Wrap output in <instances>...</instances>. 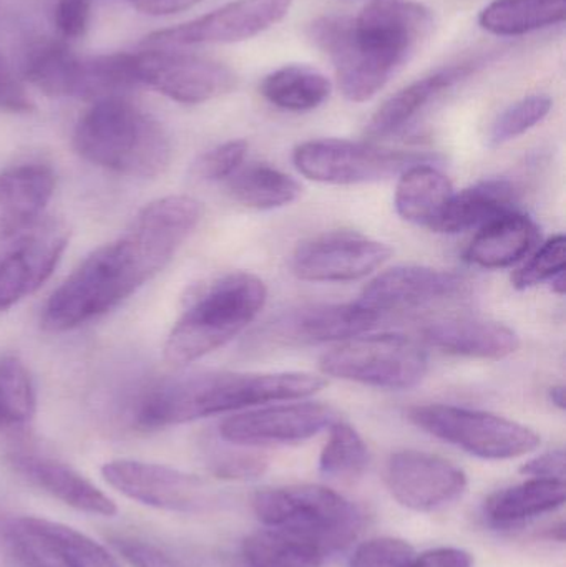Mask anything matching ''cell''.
I'll use <instances>...</instances> for the list:
<instances>
[{"label": "cell", "instance_id": "cell-49", "mask_svg": "<svg viewBox=\"0 0 566 567\" xmlns=\"http://www.w3.org/2000/svg\"><path fill=\"white\" fill-rule=\"evenodd\" d=\"M548 539H554V542L564 543L565 542V525L564 523H558L557 526L548 532Z\"/></svg>", "mask_w": 566, "mask_h": 567}, {"label": "cell", "instance_id": "cell-18", "mask_svg": "<svg viewBox=\"0 0 566 567\" xmlns=\"http://www.w3.org/2000/svg\"><path fill=\"white\" fill-rule=\"evenodd\" d=\"M55 192V173L43 163H23L0 173V245L43 218Z\"/></svg>", "mask_w": 566, "mask_h": 567}, {"label": "cell", "instance_id": "cell-16", "mask_svg": "<svg viewBox=\"0 0 566 567\" xmlns=\"http://www.w3.org/2000/svg\"><path fill=\"white\" fill-rule=\"evenodd\" d=\"M384 482L392 498L414 512H434L461 498L467 489V476L454 463L418 450L391 455Z\"/></svg>", "mask_w": 566, "mask_h": 567}, {"label": "cell", "instance_id": "cell-3", "mask_svg": "<svg viewBox=\"0 0 566 567\" xmlns=\"http://www.w3.org/2000/svg\"><path fill=\"white\" fill-rule=\"evenodd\" d=\"M326 385L306 372H199L169 377L140 399L136 426L143 430L183 425L249 406L308 399Z\"/></svg>", "mask_w": 566, "mask_h": 567}, {"label": "cell", "instance_id": "cell-35", "mask_svg": "<svg viewBox=\"0 0 566 567\" xmlns=\"http://www.w3.org/2000/svg\"><path fill=\"white\" fill-rule=\"evenodd\" d=\"M552 99L547 95H531L514 103L501 113L492 123L488 132V146L498 148L518 136L525 135L528 130L537 126L550 113Z\"/></svg>", "mask_w": 566, "mask_h": 567}, {"label": "cell", "instance_id": "cell-1", "mask_svg": "<svg viewBox=\"0 0 566 567\" xmlns=\"http://www.w3.org/2000/svg\"><path fill=\"white\" fill-rule=\"evenodd\" d=\"M202 216V203L189 196H165L143 206L115 241L93 251L53 290L43 329L66 332L119 307L168 266Z\"/></svg>", "mask_w": 566, "mask_h": 567}, {"label": "cell", "instance_id": "cell-45", "mask_svg": "<svg viewBox=\"0 0 566 567\" xmlns=\"http://www.w3.org/2000/svg\"><path fill=\"white\" fill-rule=\"evenodd\" d=\"M471 553L457 548H438L414 556L409 567H472Z\"/></svg>", "mask_w": 566, "mask_h": 567}, {"label": "cell", "instance_id": "cell-22", "mask_svg": "<svg viewBox=\"0 0 566 567\" xmlns=\"http://www.w3.org/2000/svg\"><path fill=\"white\" fill-rule=\"evenodd\" d=\"M477 69V63H459L435 70L431 75L415 80L405 89L399 90L388 102L379 106L378 112L369 122V138L382 140L395 135L409 125L432 100L447 92L457 83L464 82Z\"/></svg>", "mask_w": 566, "mask_h": 567}, {"label": "cell", "instance_id": "cell-6", "mask_svg": "<svg viewBox=\"0 0 566 567\" xmlns=\"http://www.w3.org/2000/svg\"><path fill=\"white\" fill-rule=\"evenodd\" d=\"M253 509L263 525L306 539L325 555L351 546L364 525L351 502L319 485L263 489L256 493Z\"/></svg>", "mask_w": 566, "mask_h": 567}, {"label": "cell", "instance_id": "cell-4", "mask_svg": "<svg viewBox=\"0 0 566 567\" xmlns=\"http://www.w3.org/2000/svg\"><path fill=\"white\" fill-rule=\"evenodd\" d=\"M73 146L85 162L130 178H158L172 162L162 123L123 96L93 103L76 123Z\"/></svg>", "mask_w": 566, "mask_h": 567}, {"label": "cell", "instance_id": "cell-42", "mask_svg": "<svg viewBox=\"0 0 566 567\" xmlns=\"http://www.w3.org/2000/svg\"><path fill=\"white\" fill-rule=\"evenodd\" d=\"M90 20V0H56L55 25L65 39L85 33Z\"/></svg>", "mask_w": 566, "mask_h": 567}, {"label": "cell", "instance_id": "cell-8", "mask_svg": "<svg viewBox=\"0 0 566 567\" xmlns=\"http://www.w3.org/2000/svg\"><path fill=\"white\" fill-rule=\"evenodd\" d=\"M322 375L388 390H408L424 380L429 360L414 340L398 333L359 336L326 352Z\"/></svg>", "mask_w": 566, "mask_h": 567}, {"label": "cell", "instance_id": "cell-17", "mask_svg": "<svg viewBox=\"0 0 566 567\" xmlns=\"http://www.w3.org/2000/svg\"><path fill=\"white\" fill-rule=\"evenodd\" d=\"M467 282L451 271L424 266H398L381 272L362 290L358 302L384 316L462 296Z\"/></svg>", "mask_w": 566, "mask_h": 567}, {"label": "cell", "instance_id": "cell-19", "mask_svg": "<svg viewBox=\"0 0 566 567\" xmlns=\"http://www.w3.org/2000/svg\"><path fill=\"white\" fill-rule=\"evenodd\" d=\"M374 310L356 302L312 303L279 319L276 339L341 342L369 332L381 320Z\"/></svg>", "mask_w": 566, "mask_h": 567}, {"label": "cell", "instance_id": "cell-28", "mask_svg": "<svg viewBox=\"0 0 566 567\" xmlns=\"http://www.w3.org/2000/svg\"><path fill=\"white\" fill-rule=\"evenodd\" d=\"M328 76L308 65H286L265 76L259 92L266 102L285 112H311L331 95Z\"/></svg>", "mask_w": 566, "mask_h": 567}, {"label": "cell", "instance_id": "cell-33", "mask_svg": "<svg viewBox=\"0 0 566 567\" xmlns=\"http://www.w3.org/2000/svg\"><path fill=\"white\" fill-rule=\"evenodd\" d=\"M37 395L32 377L22 360H0V430L27 425L35 416Z\"/></svg>", "mask_w": 566, "mask_h": 567}, {"label": "cell", "instance_id": "cell-31", "mask_svg": "<svg viewBox=\"0 0 566 567\" xmlns=\"http://www.w3.org/2000/svg\"><path fill=\"white\" fill-rule=\"evenodd\" d=\"M228 193L246 208L271 212L295 203L301 195V186L272 166L251 165L228 178Z\"/></svg>", "mask_w": 566, "mask_h": 567}, {"label": "cell", "instance_id": "cell-41", "mask_svg": "<svg viewBox=\"0 0 566 567\" xmlns=\"http://www.w3.org/2000/svg\"><path fill=\"white\" fill-rule=\"evenodd\" d=\"M33 109L25 89L6 56L0 53V110L9 113H29Z\"/></svg>", "mask_w": 566, "mask_h": 567}, {"label": "cell", "instance_id": "cell-11", "mask_svg": "<svg viewBox=\"0 0 566 567\" xmlns=\"http://www.w3.org/2000/svg\"><path fill=\"white\" fill-rule=\"evenodd\" d=\"M113 489L140 505L172 513H202L215 505L213 489L198 476L138 460H113L102 466Z\"/></svg>", "mask_w": 566, "mask_h": 567}, {"label": "cell", "instance_id": "cell-48", "mask_svg": "<svg viewBox=\"0 0 566 567\" xmlns=\"http://www.w3.org/2000/svg\"><path fill=\"white\" fill-rule=\"evenodd\" d=\"M552 290H554L555 293H558V296H565V272H560V275L555 276V278L552 279Z\"/></svg>", "mask_w": 566, "mask_h": 567}, {"label": "cell", "instance_id": "cell-30", "mask_svg": "<svg viewBox=\"0 0 566 567\" xmlns=\"http://www.w3.org/2000/svg\"><path fill=\"white\" fill-rule=\"evenodd\" d=\"M566 0H494L478 23L494 35L515 37L557 25L565 20Z\"/></svg>", "mask_w": 566, "mask_h": 567}, {"label": "cell", "instance_id": "cell-21", "mask_svg": "<svg viewBox=\"0 0 566 567\" xmlns=\"http://www.w3.org/2000/svg\"><path fill=\"white\" fill-rule=\"evenodd\" d=\"M422 339L451 355L501 360L517 352L521 337L504 323L491 320L449 319L422 330Z\"/></svg>", "mask_w": 566, "mask_h": 567}, {"label": "cell", "instance_id": "cell-23", "mask_svg": "<svg viewBox=\"0 0 566 567\" xmlns=\"http://www.w3.org/2000/svg\"><path fill=\"white\" fill-rule=\"evenodd\" d=\"M10 529L62 567H122L102 545L62 523L25 516L13 519Z\"/></svg>", "mask_w": 566, "mask_h": 567}, {"label": "cell", "instance_id": "cell-39", "mask_svg": "<svg viewBox=\"0 0 566 567\" xmlns=\"http://www.w3.org/2000/svg\"><path fill=\"white\" fill-rule=\"evenodd\" d=\"M113 548L133 567H188L153 543L130 536L112 539Z\"/></svg>", "mask_w": 566, "mask_h": 567}, {"label": "cell", "instance_id": "cell-38", "mask_svg": "<svg viewBox=\"0 0 566 567\" xmlns=\"http://www.w3.org/2000/svg\"><path fill=\"white\" fill-rule=\"evenodd\" d=\"M415 553L409 543L395 538H375L362 543L352 556V567H409Z\"/></svg>", "mask_w": 566, "mask_h": 567}, {"label": "cell", "instance_id": "cell-14", "mask_svg": "<svg viewBox=\"0 0 566 567\" xmlns=\"http://www.w3.org/2000/svg\"><path fill=\"white\" fill-rule=\"evenodd\" d=\"M292 3L295 0H233L192 22L158 30L146 37V43L189 47L243 42L281 22Z\"/></svg>", "mask_w": 566, "mask_h": 567}, {"label": "cell", "instance_id": "cell-43", "mask_svg": "<svg viewBox=\"0 0 566 567\" xmlns=\"http://www.w3.org/2000/svg\"><path fill=\"white\" fill-rule=\"evenodd\" d=\"M521 473L531 478L558 480L565 482V452L564 450H550L542 453L537 458L525 463Z\"/></svg>", "mask_w": 566, "mask_h": 567}, {"label": "cell", "instance_id": "cell-36", "mask_svg": "<svg viewBox=\"0 0 566 567\" xmlns=\"http://www.w3.org/2000/svg\"><path fill=\"white\" fill-rule=\"evenodd\" d=\"M565 266L566 238L564 235H557L544 243L524 268L515 271L512 284L515 289H531L538 284L552 281L555 276L565 272Z\"/></svg>", "mask_w": 566, "mask_h": 567}, {"label": "cell", "instance_id": "cell-5", "mask_svg": "<svg viewBox=\"0 0 566 567\" xmlns=\"http://www.w3.org/2000/svg\"><path fill=\"white\" fill-rule=\"evenodd\" d=\"M266 299V284L251 272H231L208 284L168 333L166 362L188 365L226 346L258 317Z\"/></svg>", "mask_w": 566, "mask_h": 567}, {"label": "cell", "instance_id": "cell-12", "mask_svg": "<svg viewBox=\"0 0 566 567\" xmlns=\"http://www.w3.org/2000/svg\"><path fill=\"white\" fill-rule=\"evenodd\" d=\"M136 80L185 105H198L226 95L236 75L225 63L193 53L150 50L135 53Z\"/></svg>", "mask_w": 566, "mask_h": 567}, {"label": "cell", "instance_id": "cell-2", "mask_svg": "<svg viewBox=\"0 0 566 567\" xmlns=\"http://www.w3.org/2000/svg\"><path fill=\"white\" fill-rule=\"evenodd\" d=\"M434 29V16L414 0H372L358 17L325 16L309 27L329 56L349 102L374 99Z\"/></svg>", "mask_w": 566, "mask_h": 567}, {"label": "cell", "instance_id": "cell-15", "mask_svg": "<svg viewBox=\"0 0 566 567\" xmlns=\"http://www.w3.org/2000/svg\"><path fill=\"white\" fill-rule=\"evenodd\" d=\"M392 249L352 231H332L308 239L292 255L296 278L309 282H352L381 268Z\"/></svg>", "mask_w": 566, "mask_h": 567}, {"label": "cell", "instance_id": "cell-46", "mask_svg": "<svg viewBox=\"0 0 566 567\" xmlns=\"http://www.w3.org/2000/svg\"><path fill=\"white\" fill-rule=\"evenodd\" d=\"M135 9L150 16H172L192 9L199 0H130Z\"/></svg>", "mask_w": 566, "mask_h": 567}, {"label": "cell", "instance_id": "cell-44", "mask_svg": "<svg viewBox=\"0 0 566 567\" xmlns=\"http://www.w3.org/2000/svg\"><path fill=\"white\" fill-rule=\"evenodd\" d=\"M9 538L10 548H12L13 558H16L17 566L19 567H62L59 563L53 561L52 558L40 551L39 548L32 545L29 539L23 538L19 533L9 528L7 533Z\"/></svg>", "mask_w": 566, "mask_h": 567}, {"label": "cell", "instance_id": "cell-47", "mask_svg": "<svg viewBox=\"0 0 566 567\" xmlns=\"http://www.w3.org/2000/svg\"><path fill=\"white\" fill-rule=\"evenodd\" d=\"M548 399L554 403L555 406H558L560 410H565V386L564 385H555L548 390Z\"/></svg>", "mask_w": 566, "mask_h": 567}, {"label": "cell", "instance_id": "cell-13", "mask_svg": "<svg viewBox=\"0 0 566 567\" xmlns=\"http://www.w3.org/2000/svg\"><path fill=\"white\" fill-rule=\"evenodd\" d=\"M338 412L319 402H292L246 410L223 420L219 436L229 445L255 446L299 443L331 429Z\"/></svg>", "mask_w": 566, "mask_h": 567}, {"label": "cell", "instance_id": "cell-29", "mask_svg": "<svg viewBox=\"0 0 566 567\" xmlns=\"http://www.w3.org/2000/svg\"><path fill=\"white\" fill-rule=\"evenodd\" d=\"M80 73L82 59L55 40L33 43L23 60V76L49 96L76 99Z\"/></svg>", "mask_w": 566, "mask_h": 567}, {"label": "cell", "instance_id": "cell-10", "mask_svg": "<svg viewBox=\"0 0 566 567\" xmlns=\"http://www.w3.org/2000/svg\"><path fill=\"white\" fill-rule=\"evenodd\" d=\"M69 236L65 223L43 216L0 245V312L49 281L69 246Z\"/></svg>", "mask_w": 566, "mask_h": 567}, {"label": "cell", "instance_id": "cell-9", "mask_svg": "<svg viewBox=\"0 0 566 567\" xmlns=\"http://www.w3.org/2000/svg\"><path fill=\"white\" fill-rule=\"evenodd\" d=\"M432 153L384 148L349 140H311L296 146L292 163L312 182L326 185H364L402 175L411 166L435 163Z\"/></svg>", "mask_w": 566, "mask_h": 567}, {"label": "cell", "instance_id": "cell-7", "mask_svg": "<svg viewBox=\"0 0 566 567\" xmlns=\"http://www.w3.org/2000/svg\"><path fill=\"white\" fill-rule=\"evenodd\" d=\"M408 419L429 435L484 460H512L535 452L541 435L494 413L431 403L408 410Z\"/></svg>", "mask_w": 566, "mask_h": 567}, {"label": "cell", "instance_id": "cell-37", "mask_svg": "<svg viewBox=\"0 0 566 567\" xmlns=\"http://www.w3.org/2000/svg\"><path fill=\"white\" fill-rule=\"evenodd\" d=\"M248 153V143L245 140H231L203 153L195 165L193 173L203 182H222L231 178L245 162Z\"/></svg>", "mask_w": 566, "mask_h": 567}, {"label": "cell", "instance_id": "cell-25", "mask_svg": "<svg viewBox=\"0 0 566 567\" xmlns=\"http://www.w3.org/2000/svg\"><path fill=\"white\" fill-rule=\"evenodd\" d=\"M537 243L535 223L522 213H508L482 226L469 245L465 259L484 269L511 268L521 262Z\"/></svg>", "mask_w": 566, "mask_h": 567}, {"label": "cell", "instance_id": "cell-40", "mask_svg": "<svg viewBox=\"0 0 566 567\" xmlns=\"http://www.w3.org/2000/svg\"><path fill=\"white\" fill-rule=\"evenodd\" d=\"M268 470V460L259 453L231 452L218 456L213 463V473L222 480L249 482L258 480Z\"/></svg>", "mask_w": 566, "mask_h": 567}, {"label": "cell", "instance_id": "cell-26", "mask_svg": "<svg viewBox=\"0 0 566 567\" xmlns=\"http://www.w3.org/2000/svg\"><path fill=\"white\" fill-rule=\"evenodd\" d=\"M454 195L451 179L434 163L411 166L395 189V212L404 221L435 231Z\"/></svg>", "mask_w": 566, "mask_h": 567}, {"label": "cell", "instance_id": "cell-20", "mask_svg": "<svg viewBox=\"0 0 566 567\" xmlns=\"http://www.w3.org/2000/svg\"><path fill=\"white\" fill-rule=\"evenodd\" d=\"M9 462L23 478L76 512L105 518L119 512L112 498L65 463L33 453H13Z\"/></svg>", "mask_w": 566, "mask_h": 567}, {"label": "cell", "instance_id": "cell-34", "mask_svg": "<svg viewBox=\"0 0 566 567\" xmlns=\"http://www.w3.org/2000/svg\"><path fill=\"white\" fill-rule=\"evenodd\" d=\"M369 452L354 426L336 422L329 429V439L319 456V472L326 478L354 480L366 472Z\"/></svg>", "mask_w": 566, "mask_h": 567}, {"label": "cell", "instance_id": "cell-27", "mask_svg": "<svg viewBox=\"0 0 566 567\" xmlns=\"http://www.w3.org/2000/svg\"><path fill=\"white\" fill-rule=\"evenodd\" d=\"M565 482L531 478L488 496L484 512L495 526H514L565 505Z\"/></svg>", "mask_w": 566, "mask_h": 567}, {"label": "cell", "instance_id": "cell-24", "mask_svg": "<svg viewBox=\"0 0 566 567\" xmlns=\"http://www.w3.org/2000/svg\"><path fill=\"white\" fill-rule=\"evenodd\" d=\"M518 198L517 186L508 179H485L452 195L435 233L457 235L482 228L501 216L518 212Z\"/></svg>", "mask_w": 566, "mask_h": 567}, {"label": "cell", "instance_id": "cell-32", "mask_svg": "<svg viewBox=\"0 0 566 567\" xmlns=\"http://www.w3.org/2000/svg\"><path fill=\"white\" fill-rule=\"evenodd\" d=\"M241 556L246 567H321L326 558L312 543L275 528L249 535Z\"/></svg>", "mask_w": 566, "mask_h": 567}]
</instances>
